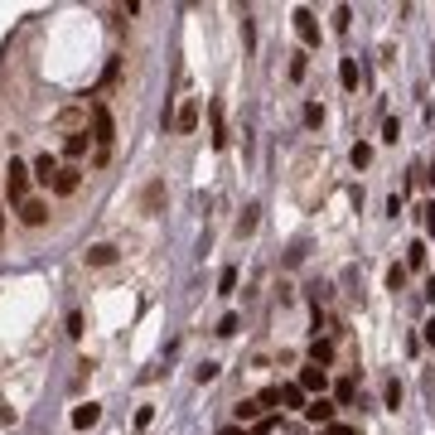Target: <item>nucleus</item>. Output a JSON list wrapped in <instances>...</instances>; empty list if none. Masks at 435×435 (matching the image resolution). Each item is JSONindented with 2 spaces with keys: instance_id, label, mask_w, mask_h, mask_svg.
I'll list each match as a JSON object with an SVG mask.
<instances>
[{
  "instance_id": "21",
  "label": "nucleus",
  "mask_w": 435,
  "mask_h": 435,
  "mask_svg": "<svg viewBox=\"0 0 435 435\" xmlns=\"http://www.w3.org/2000/svg\"><path fill=\"white\" fill-rule=\"evenodd\" d=\"M339 82H344L349 92L358 87V63H354V58H339Z\"/></svg>"
},
{
  "instance_id": "25",
  "label": "nucleus",
  "mask_w": 435,
  "mask_h": 435,
  "mask_svg": "<svg viewBox=\"0 0 435 435\" xmlns=\"http://www.w3.org/2000/svg\"><path fill=\"white\" fill-rule=\"evenodd\" d=\"M305 126H310V131L324 126V107H320V102H305Z\"/></svg>"
},
{
  "instance_id": "18",
  "label": "nucleus",
  "mask_w": 435,
  "mask_h": 435,
  "mask_svg": "<svg viewBox=\"0 0 435 435\" xmlns=\"http://www.w3.org/2000/svg\"><path fill=\"white\" fill-rule=\"evenodd\" d=\"M305 73H310V49H295L290 54V82H305Z\"/></svg>"
},
{
  "instance_id": "22",
  "label": "nucleus",
  "mask_w": 435,
  "mask_h": 435,
  "mask_svg": "<svg viewBox=\"0 0 435 435\" xmlns=\"http://www.w3.org/2000/svg\"><path fill=\"white\" fill-rule=\"evenodd\" d=\"M407 266H387V290H392V295H397V290H407Z\"/></svg>"
},
{
  "instance_id": "2",
  "label": "nucleus",
  "mask_w": 435,
  "mask_h": 435,
  "mask_svg": "<svg viewBox=\"0 0 435 435\" xmlns=\"http://www.w3.org/2000/svg\"><path fill=\"white\" fill-rule=\"evenodd\" d=\"M29 179H34V169L10 155V164H5V193H10V203H20V208L29 203Z\"/></svg>"
},
{
  "instance_id": "17",
  "label": "nucleus",
  "mask_w": 435,
  "mask_h": 435,
  "mask_svg": "<svg viewBox=\"0 0 435 435\" xmlns=\"http://www.w3.org/2000/svg\"><path fill=\"white\" fill-rule=\"evenodd\" d=\"M256 218H261V208H256V203H247L242 218H237V237H252V232H256Z\"/></svg>"
},
{
  "instance_id": "15",
  "label": "nucleus",
  "mask_w": 435,
  "mask_h": 435,
  "mask_svg": "<svg viewBox=\"0 0 435 435\" xmlns=\"http://www.w3.org/2000/svg\"><path fill=\"white\" fill-rule=\"evenodd\" d=\"M174 126H179L184 136H189V131H198V102H184V107H179V116H174Z\"/></svg>"
},
{
  "instance_id": "35",
  "label": "nucleus",
  "mask_w": 435,
  "mask_h": 435,
  "mask_svg": "<svg viewBox=\"0 0 435 435\" xmlns=\"http://www.w3.org/2000/svg\"><path fill=\"white\" fill-rule=\"evenodd\" d=\"M324 435H358V426H349V421H334Z\"/></svg>"
},
{
  "instance_id": "38",
  "label": "nucleus",
  "mask_w": 435,
  "mask_h": 435,
  "mask_svg": "<svg viewBox=\"0 0 435 435\" xmlns=\"http://www.w3.org/2000/svg\"><path fill=\"white\" fill-rule=\"evenodd\" d=\"M426 344H431V349H435V320H431V324H426Z\"/></svg>"
},
{
  "instance_id": "39",
  "label": "nucleus",
  "mask_w": 435,
  "mask_h": 435,
  "mask_svg": "<svg viewBox=\"0 0 435 435\" xmlns=\"http://www.w3.org/2000/svg\"><path fill=\"white\" fill-rule=\"evenodd\" d=\"M0 237H5V208H0Z\"/></svg>"
},
{
  "instance_id": "19",
  "label": "nucleus",
  "mask_w": 435,
  "mask_h": 435,
  "mask_svg": "<svg viewBox=\"0 0 435 435\" xmlns=\"http://www.w3.org/2000/svg\"><path fill=\"white\" fill-rule=\"evenodd\" d=\"M354 397H358V378H344L339 387H334V402H339V407H349Z\"/></svg>"
},
{
  "instance_id": "31",
  "label": "nucleus",
  "mask_w": 435,
  "mask_h": 435,
  "mask_svg": "<svg viewBox=\"0 0 435 435\" xmlns=\"http://www.w3.org/2000/svg\"><path fill=\"white\" fill-rule=\"evenodd\" d=\"M256 402H261L266 411H271V407H281V387H261V392H256Z\"/></svg>"
},
{
  "instance_id": "36",
  "label": "nucleus",
  "mask_w": 435,
  "mask_h": 435,
  "mask_svg": "<svg viewBox=\"0 0 435 435\" xmlns=\"http://www.w3.org/2000/svg\"><path fill=\"white\" fill-rule=\"evenodd\" d=\"M271 431H276V421H256V426H252L247 435H271Z\"/></svg>"
},
{
  "instance_id": "16",
  "label": "nucleus",
  "mask_w": 435,
  "mask_h": 435,
  "mask_svg": "<svg viewBox=\"0 0 435 435\" xmlns=\"http://www.w3.org/2000/svg\"><path fill=\"white\" fill-rule=\"evenodd\" d=\"M97 421H102V407H97V402H87V407H78V411H73V426H78V431L97 426Z\"/></svg>"
},
{
  "instance_id": "7",
  "label": "nucleus",
  "mask_w": 435,
  "mask_h": 435,
  "mask_svg": "<svg viewBox=\"0 0 435 435\" xmlns=\"http://www.w3.org/2000/svg\"><path fill=\"white\" fill-rule=\"evenodd\" d=\"M78 184H82V169H78V164H63V169H58V179H54V193L68 198V193H78Z\"/></svg>"
},
{
  "instance_id": "37",
  "label": "nucleus",
  "mask_w": 435,
  "mask_h": 435,
  "mask_svg": "<svg viewBox=\"0 0 435 435\" xmlns=\"http://www.w3.org/2000/svg\"><path fill=\"white\" fill-rule=\"evenodd\" d=\"M218 435H247V431H242V426H222Z\"/></svg>"
},
{
  "instance_id": "28",
  "label": "nucleus",
  "mask_w": 435,
  "mask_h": 435,
  "mask_svg": "<svg viewBox=\"0 0 435 435\" xmlns=\"http://www.w3.org/2000/svg\"><path fill=\"white\" fill-rule=\"evenodd\" d=\"M349 25H354V10H349V5H339V10H334V29H339V34H349Z\"/></svg>"
},
{
  "instance_id": "3",
  "label": "nucleus",
  "mask_w": 435,
  "mask_h": 435,
  "mask_svg": "<svg viewBox=\"0 0 435 435\" xmlns=\"http://www.w3.org/2000/svg\"><path fill=\"white\" fill-rule=\"evenodd\" d=\"M305 421H310V426H320V431H329V426L339 421V402H334V397H310Z\"/></svg>"
},
{
  "instance_id": "30",
  "label": "nucleus",
  "mask_w": 435,
  "mask_h": 435,
  "mask_svg": "<svg viewBox=\"0 0 435 435\" xmlns=\"http://www.w3.org/2000/svg\"><path fill=\"white\" fill-rule=\"evenodd\" d=\"M237 329H242V320H237V315H222V320H218V334H222V339H232Z\"/></svg>"
},
{
  "instance_id": "33",
  "label": "nucleus",
  "mask_w": 435,
  "mask_h": 435,
  "mask_svg": "<svg viewBox=\"0 0 435 435\" xmlns=\"http://www.w3.org/2000/svg\"><path fill=\"white\" fill-rule=\"evenodd\" d=\"M416 213H421V222H426V227H431V232H435V203H431V198H426V203H421Z\"/></svg>"
},
{
  "instance_id": "12",
  "label": "nucleus",
  "mask_w": 435,
  "mask_h": 435,
  "mask_svg": "<svg viewBox=\"0 0 435 435\" xmlns=\"http://www.w3.org/2000/svg\"><path fill=\"white\" fill-rule=\"evenodd\" d=\"M44 218H49V203H44V198H29L25 208H20V222H25V227H39Z\"/></svg>"
},
{
  "instance_id": "1",
  "label": "nucleus",
  "mask_w": 435,
  "mask_h": 435,
  "mask_svg": "<svg viewBox=\"0 0 435 435\" xmlns=\"http://www.w3.org/2000/svg\"><path fill=\"white\" fill-rule=\"evenodd\" d=\"M92 140H97V155H92V160L107 164L111 145H116V121H111V111L102 107V102H92Z\"/></svg>"
},
{
  "instance_id": "8",
  "label": "nucleus",
  "mask_w": 435,
  "mask_h": 435,
  "mask_svg": "<svg viewBox=\"0 0 435 435\" xmlns=\"http://www.w3.org/2000/svg\"><path fill=\"white\" fill-rule=\"evenodd\" d=\"M87 145H97V140L87 136V131H68V140H63V155H68V160L78 164L82 155H87Z\"/></svg>"
},
{
  "instance_id": "29",
  "label": "nucleus",
  "mask_w": 435,
  "mask_h": 435,
  "mask_svg": "<svg viewBox=\"0 0 435 435\" xmlns=\"http://www.w3.org/2000/svg\"><path fill=\"white\" fill-rule=\"evenodd\" d=\"M232 286H237V266H227V271L218 276V295H232Z\"/></svg>"
},
{
  "instance_id": "13",
  "label": "nucleus",
  "mask_w": 435,
  "mask_h": 435,
  "mask_svg": "<svg viewBox=\"0 0 435 435\" xmlns=\"http://www.w3.org/2000/svg\"><path fill=\"white\" fill-rule=\"evenodd\" d=\"M310 363H315V368H329V363H334V339H315V344H310Z\"/></svg>"
},
{
  "instance_id": "26",
  "label": "nucleus",
  "mask_w": 435,
  "mask_h": 435,
  "mask_svg": "<svg viewBox=\"0 0 435 435\" xmlns=\"http://www.w3.org/2000/svg\"><path fill=\"white\" fill-rule=\"evenodd\" d=\"M382 140H387V145H397V140H402V121H397V116H387V121H382Z\"/></svg>"
},
{
  "instance_id": "27",
  "label": "nucleus",
  "mask_w": 435,
  "mask_h": 435,
  "mask_svg": "<svg viewBox=\"0 0 435 435\" xmlns=\"http://www.w3.org/2000/svg\"><path fill=\"white\" fill-rule=\"evenodd\" d=\"M227 145V131H222V107H213V150Z\"/></svg>"
},
{
  "instance_id": "5",
  "label": "nucleus",
  "mask_w": 435,
  "mask_h": 435,
  "mask_svg": "<svg viewBox=\"0 0 435 435\" xmlns=\"http://www.w3.org/2000/svg\"><path fill=\"white\" fill-rule=\"evenodd\" d=\"M295 34H300V49H315L320 44V20H315V10H295Z\"/></svg>"
},
{
  "instance_id": "24",
  "label": "nucleus",
  "mask_w": 435,
  "mask_h": 435,
  "mask_svg": "<svg viewBox=\"0 0 435 435\" xmlns=\"http://www.w3.org/2000/svg\"><path fill=\"white\" fill-rule=\"evenodd\" d=\"M402 397H407V392H402V382L392 378V382H387V392H382V402H387V411H397V407H402Z\"/></svg>"
},
{
  "instance_id": "4",
  "label": "nucleus",
  "mask_w": 435,
  "mask_h": 435,
  "mask_svg": "<svg viewBox=\"0 0 435 435\" xmlns=\"http://www.w3.org/2000/svg\"><path fill=\"white\" fill-rule=\"evenodd\" d=\"M295 382H300V392L305 397H324V387H329V368H315V363H305L295 373Z\"/></svg>"
},
{
  "instance_id": "23",
  "label": "nucleus",
  "mask_w": 435,
  "mask_h": 435,
  "mask_svg": "<svg viewBox=\"0 0 435 435\" xmlns=\"http://www.w3.org/2000/svg\"><path fill=\"white\" fill-rule=\"evenodd\" d=\"M349 160H354V169H368V164H373V145H368V140H358Z\"/></svg>"
},
{
  "instance_id": "11",
  "label": "nucleus",
  "mask_w": 435,
  "mask_h": 435,
  "mask_svg": "<svg viewBox=\"0 0 435 435\" xmlns=\"http://www.w3.org/2000/svg\"><path fill=\"white\" fill-rule=\"evenodd\" d=\"M281 407H290V411H300V416H305V407H310V397L300 392V382H286V387H281Z\"/></svg>"
},
{
  "instance_id": "6",
  "label": "nucleus",
  "mask_w": 435,
  "mask_h": 435,
  "mask_svg": "<svg viewBox=\"0 0 435 435\" xmlns=\"http://www.w3.org/2000/svg\"><path fill=\"white\" fill-rule=\"evenodd\" d=\"M261 416H266V407H261L256 397H242V402L232 407V426H242V431H247V426H256Z\"/></svg>"
},
{
  "instance_id": "34",
  "label": "nucleus",
  "mask_w": 435,
  "mask_h": 435,
  "mask_svg": "<svg viewBox=\"0 0 435 435\" xmlns=\"http://www.w3.org/2000/svg\"><path fill=\"white\" fill-rule=\"evenodd\" d=\"M150 421H155V407H140V411H136V431H145Z\"/></svg>"
},
{
  "instance_id": "9",
  "label": "nucleus",
  "mask_w": 435,
  "mask_h": 435,
  "mask_svg": "<svg viewBox=\"0 0 435 435\" xmlns=\"http://www.w3.org/2000/svg\"><path fill=\"white\" fill-rule=\"evenodd\" d=\"M426 261H431V247L421 242V237H411L407 242V271H426Z\"/></svg>"
},
{
  "instance_id": "14",
  "label": "nucleus",
  "mask_w": 435,
  "mask_h": 435,
  "mask_svg": "<svg viewBox=\"0 0 435 435\" xmlns=\"http://www.w3.org/2000/svg\"><path fill=\"white\" fill-rule=\"evenodd\" d=\"M87 266H116V247L111 242H97L87 252Z\"/></svg>"
},
{
  "instance_id": "20",
  "label": "nucleus",
  "mask_w": 435,
  "mask_h": 435,
  "mask_svg": "<svg viewBox=\"0 0 435 435\" xmlns=\"http://www.w3.org/2000/svg\"><path fill=\"white\" fill-rule=\"evenodd\" d=\"M160 203H164V184L155 179V184H145V213H160Z\"/></svg>"
},
{
  "instance_id": "10",
  "label": "nucleus",
  "mask_w": 435,
  "mask_h": 435,
  "mask_svg": "<svg viewBox=\"0 0 435 435\" xmlns=\"http://www.w3.org/2000/svg\"><path fill=\"white\" fill-rule=\"evenodd\" d=\"M29 169H34V179H39V184H54V179H58V169H63V164H58L54 155H39V160L29 164Z\"/></svg>"
},
{
  "instance_id": "32",
  "label": "nucleus",
  "mask_w": 435,
  "mask_h": 435,
  "mask_svg": "<svg viewBox=\"0 0 435 435\" xmlns=\"http://www.w3.org/2000/svg\"><path fill=\"white\" fill-rule=\"evenodd\" d=\"M218 378V363H203V368H193V382L203 387V382H213Z\"/></svg>"
}]
</instances>
